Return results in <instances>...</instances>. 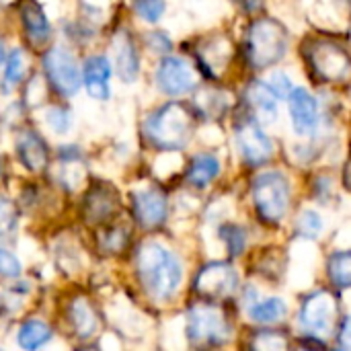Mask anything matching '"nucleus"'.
<instances>
[{"mask_svg": "<svg viewBox=\"0 0 351 351\" xmlns=\"http://www.w3.org/2000/svg\"><path fill=\"white\" fill-rule=\"evenodd\" d=\"M228 60H230V45L224 37L210 41L202 51V62L212 74H218L220 70H224Z\"/></svg>", "mask_w": 351, "mask_h": 351, "instance_id": "nucleus-22", "label": "nucleus"}, {"mask_svg": "<svg viewBox=\"0 0 351 351\" xmlns=\"http://www.w3.org/2000/svg\"><path fill=\"white\" fill-rule=\"evenodd\" d=\"M329 278L337 288H351V251L333 253L329 259Z\"/></svg>", "mask_w": 351, "mask_h": 351, "instance_id": "nucleus-23", "label": "nucleus"}, {"mask_svg": "<svg viewBox=\"0 0 351 351\" xmlns=\"http://www.w3.org/2000/svg\"><path fill=\"white\" fill-rule=\"evenodd\" d=\"M113 74L111 62L105 56H93L82 66V82L86 93L97 99L105 101L109 97V78Z\"/></svg>", "mask_w": 351, "mask_h": 351, "instance_id": "nucleus-13", "label": "nucleus"}, {"mask_svg": "<svg viewBox=\"0 0 351 351\" xmlns=\"http://www.w3.org/2000/svg\"><path fill=\"white\" fill-rule=\"evenodd\" d=\"M269 88H271V93L276 95V97H288L290 93H292V82H290V78L286 76V74H282V72H276L271 78H269V84H267Z\"/></svg>", "mask_w": 351, "mask_h": 351, "instance_id": "nucleus-34", "label": "nucleus"}, {"mask_svg": "<svg viewBox=\"0 0 351 351\" xmlns=\"http://www.w3.org/2000/svg\"><path fill=\"white\" fill-rule=\"evenodd\" d=\"M156 84H158V88H160L165 95H171V97L185 95V93H189V90L195 86L193 68L189 66L187 60L169 56V58H165V60L158 64V70H156Z\"/></svg>", "mask_w": 351, "mask_h": 351, "instance_id": "nucleus-10", "label": "nucleus"}, {"mask_svg": "<svg viewBox=\"0 0 351 351\" xmlns=\"http://www.w3.org/2000/svg\"><path fill=\"white\" fill-rule=\"evenodd\" d=\"M165 0H134V10L146 23H156L165 14Z\"/></svg>", "mask_w": 351, "mask_h": 351, "instance_id": "nucleus-27", "label": "nucleus"}, {"mask_svg": "<svg viewBox=\"0 0 351 351\" xmlns=\"http://www.w3.org/2000/svg\"><path fill=\"white\" fill-rule=\"evenodd\" d=\"M4 58H6V56H4V45H2V41H0V64L4 62Z\"/></svg>", "mask_w": 351, "mask_h": 351, "instance_id": "nucleus-39", "label": "nucleus"}, {"mask_svg": "<svg viewBox=\"0 0 351 351\" xmlns=\"http://www.w3.org/2000/svg\"><path fill=\"white\" fill-rule=\"evenodd\" d=\"M134 216L140 226L156 228L167 220V197L158 189H142L132 195Z\"/></svg>", "mask_w": 351, "mask_h": 351, "instance_id": "nucleus-12", "label": "nucleus"}, {"mask_svg": "<svg viewBox=\"0 0 351 351\" xmlns=\"http://www.w3.org/2000/svg\"><path fill=\"white\" fill-rule=\"evenodd\" d=\"M146 43H148L156 53H169V51H171V47H173L171 39H169L165 33H160V31L150 33V35L146 37Z\"/></svg>", "mask_w": 351, "mask_h": 351, "instance_id": "nucleus-35", "label": "nucleus"}, {"mask_svg": "<svg viewBox=\"0 0 351 351\" xmlns=\"http://www.w3.org/2000/svg\"><path fill=\"white\" fill-rule=\"evenodd\" d=\"M187 337L195 346H218L230 337V325L218 306L197 304L187 315Z\"/></svg>", "mask_w": 351, "mask_h": 351, "instance_id": "nucleus-5", "label": "nucleus"}, {"mask_svg": "<svg viewBox=\"0 0 351 351\" xmlns=\"http://www.w3.org/2000/svg\"><path fill=\"white\" fill-rule=\"evenodd\" d=\"M237 4H241L245 10H257L259 6H261V2L263 0H234Z\"/></svg>", "mask_w": 351, "mask_h": 351, "instance_id": "nucleus-37", "label": "nucleus"}, {"mask_svg": "<svg viewBox=\"0 0 351 351\" xmlns=\"http://www.w3.org/2000/svg\"><path fill=\"white\" fill-rule=\"evenodd\" d=\"M341 346L351 350V317L343 323V327H341Z\"/></svg>", "mask_w": 351, "mask_h": 351, "instance_id": "nucleus-36", "label": "nucleus"}, {"mask_svg": "<svg viewBox=\"0 0 351 351\" xmlns=\"http://www.w3.org/2000/svg\"><path fill=\"white\" fill-rule=\"evenodd\" d=\"M21 261L8 251V249H0V278H19L21 276Z\"/></svg>", "mask_w": 351, "mask_h": 351, "instance_id": "nucleus-31", "label": "nucleus"}, {"mask_svg": "<svg viewBox=\"0 0 351 351\" xmlns=\"http://www.w3.org/2000/svg\"><path fill=\"white\" fill-rule=\"evenodd\" d=\"M253 199L259 216L276 224L284 218L290 204V187L284 175L280 173H263L253 183Z\"/></svg>", "mask_w": 351, "mask_h": 351, "instance_id": "nucleus-4", "label": "nucleus"}, {"mask_svg": "<svg viewBox=\"0 0 351 351\" xmlns=\"http://www.w3.org/2000/svg\"><path fill=\"white\" fill-rule=\"evenodd\" d=\"M237 146L243 158L251 165H263L274 152V144L253 119H243L237 125Z\"/></svg>", "mask_w": 351, "mask_h": 351, "instance_id": "nucleus-11", "label": "nucleus"}, {"mask_svg": "<svg viewBox=\"0 0 351 351\" xmlns=\"http://www.w3.org/2000/svg\"><path fill=\"white\" fill-rule=\"evenodd\" d=\"M68 319H70V325H72L76 337H80V339L93 337L97 331V325H99L95 308L90 306V302L86 298L72 300V304L68 308Z\"/></svg>", "mask_w": 351, "mask_h": 351, "instance_id": "nucleus-18", "label": "nucleus"}, {"mask_svg": "<svg viewBox=\"0 0 351 351\" xmlns=\"http://www.w3.org/2000/svg\"><path fill=\"white\" fill-rule=\"evenodd\" d=\"M144 130L154 146L162 150H181L191 138L193 117L187 107L169 103L146 117Z\"/></svg>", "mask_w": 351, "mask_h": 351, "instance_id": "nucleus-2", "label": "nucleus"}, {"mask_svg": "<svg viewBox=\"0 0 351 351\" xmlns=\"http://www.w3.org/2000/svg\"><path fill=\"white\" fill-rule=\"evenodd\" d=\"M115 210V199L109 191L101 189L88 195L86 199V216L90 222H101L105 220L111 212Z\"/></svg>", "mask_w": 351, "mask_h": 351, "instance_id": "nucleus-25", "label": "nucleus"}, {"mask_svg": "<svg viewBox=\"0 0 351 351\" xmlns=\"http://www.w3.org/2000/svg\"><path fill=\"white\" fill-rule=\"evenodd\" d=\"M300 325L317 337H329L337 325V302L329 292L308 296L300 311Z\"/></svg>", "mask_w": 351, "mask_h": 351, "instance_id": "nucleus-8", "label": "nucleus"}, {"mask_svg": "<svg viewBox=\"0 0 351 351\" xmlns=\"http://www.w3.org/2000/svg\"><path fill=\"white\" fill-rule=\"evenodd\" d=\"M304 56L311 70L321 80H331V82L341 80L343 76H348L351 68L350 56L333 41H325V39L311 41L304 49Z\"/></svg>", "mask_w": 351, "mask_h": 351, "instance_id": "nucleus-7", "label": "nucleus"}, {"mask_svg": "<svg viewBox=\"0 0 351 351\" xmlns=\"http://www.w3.org/2000/svg\"><path fill=\"white\" fill-rule=\"evenodd\" d=\"M245 101L249 105V109L253 111V115L261 121V123H274L276 115H278V105H276V95L271 93V88L259 80L251 82L247 86L245 93Z\"/></svg>", "mask_w": 351, "mask_h": 351, "instance_id": "nucleus-17", "label": "nucleus"}, {"mask_svg": "<svg viewBox=\"0 0 351 351\" xmlns=\"http://www.w3.org/2000/svg\"><path fill=\"white\" fill-rule=\"evenodd\" d=\"M113 49H115V72L123 82H136L138 72H140V58L136 51L134 41L130 39L128 33H119L113 39Z\"/></svg>", "mask_w": 351, "mask_h": 351, "instance_id": "nucleus-16", "label": "nucleus"}, {"mask_svg": "<svg viewBox=\"0 0 351 351\" xmlns=\"http://www.w3.org/2000/svg\"><path fill=\"white\" fill-rule=\"evenodd\" d=\"M16 341H19V348H23V350H39L51 341V329L43 321L31 319V321L21 325V329L16 333Z\"/></svg>", "mask_w": 351, "mask_h": 351, "instance_id": "nucleus-21", "label": "nucleus"}, {"mask_svg": "<svg viewBox=\"0 0 351 351\" xmlns=\"http://www.w3.org/2000/svg\"><path fill=\"white\" fill-rule=\"evenodd\" d=\"M220 173V162L214 154H197L193 156V160L189 162L187 169V181L197 187L204 189L206 185H210Z\"/></svg>", "mask_w": 351, "mask_h": 351, "instance_id": "nucleus-20", "label": "nucleus"}, {"mask_svg": "<svg viewBox=\"0 0 351 351\" xmlns=\"http://www.w3.org/2000/svg\"><path fill=\"white\" fill-rule=\"evenodd\" d=\"M27 70V60H25V51L23 49H12V53L6 58V70H4V78L10 84H19L25 76Z\"/></svg>", "mask_w": 351, "mask_h": 351, "instance_id": "nucleus-26", "label": "nucleus"}, {"mask_svg": "<svg viewBox=\"0 0 351 351\" xmlns=\"http://www.w3.org/2000/svg\"><path fill=\"white\" fill-rule=\"evenodd\" d=\"M220 234H222L230 255H241L243 253V249H245V232L239 226H224Z\"/></svg>", "mask_w": 351, "mask_h": 351, "instance_id": "nucleus-29", "label": "nucleus"}, {"mask_svg": "<svg viewBox=\"0 0 351 351\" xmlns=\"http://www.w3.org/2000/svg\"><path fill=\"white\" fill-rule=\"evenodd\" d=\"M290 115L298 134H311L319 121V107L313 95L304 88H292L290 93Z\"/></svg>", "mask_w": 351, "mask_h": 351, "instance_id": "nucleus-14", "label": "nucleus"}, {"mask_svg": "<svg viewBox=\"0 0 351 351\" xmlns=\"http://www.w3.org/2000/svg\"><path fill=\"white\" fill-rule=\"evenodd\" d=\"M239 286L237 271L226 263H210L195 278V292L208 300L230 296Z\"/></svg>", "mask_w": 351, "mask_h": 351, "instance_id": "nucleus-9", "label": "nucleus"}, {"mask_svg": "<svg viewBox=\"0 0 351 351\" xmlns=\"http://www.w3.org/2000/svg\"><path fill=\"white\" fill-rule=\"evenodd\" d=\"M253 346L265 351L286 350V348H288V341L284 339V335H282V333H259V335H257V339L253 341Z\"/></svg>", "mask_w": 351, "mask_h": 351, "instance_id": "nucleus-33", "label": "nucleus"}, {"mask_svg": "<svg viewBox=\"0 0 351 351\" xmlns=\"http://www.w3.org/2000/svg\"><path fill=\"white\" fill-rule=\"evenodd\" d=\"M298 230L302 237L306 239H315L321 230H323V220L317 212H302L298 218Z\"/></svg>", "mask_w": 351, "mask_h": 351, "instance_id": "nucleus-28", "label": "nucleus"}, {"mask_svg": "<svg viewBox=\"0 0 351 351\" xmlns=\"http://www.w3.org/2000/svg\"><path fill=\"white\" fill-rule=\"evenodd\" d=\"M43 70L47 74L49 84L60 95L72 97L78 93L80 84H82V72H80L76 58L66 47H62V45L51 47L43 56Z\"/></svg>", "mask_w": 351, "mask_h": 351, "instance_id": "nucleus-6", "label": "nucleus"}, {"mask_svg": "<svg viewBox=\"0 0 351 351\" xmlns=\"http://www.w3.org/2000/svg\"><path fill=\"white\" fill-rule=\"evenodd\" d=\"M21 21H23L27 35L35 43H43L51 33V25H49L43 8L37 2H25L21 6Z\"/></svg>", "mask_w": 351, "mask_h": 351, "instance_id": "nucleus-19", "label": "nucleus"}, {"mask_svg": "<svg viewBox=\"0 0 351 351\" xmlns=\"http://www.w3.org/2000/svg\"><path fill=\"white\" fill-rule=\"evenodd\" d=\"M343 181H346V187L351 191V160L348 162V167H346V175H343Z\"/></svg>", "mask_w": 351, "mask_h": 351, "instance_id": "nucleus-38", "label": "nucleus"}, {"mask_svg": "<svg viewBox=\"0 0 351 351\" xmlns=\"http://www.w3.org/2000/svg\"><path fill=\"white\" fill-rule=\"evenodd\" d=\"M286 304L280 298H269L265 302H259L251 308V319L261 325H274L280 323L286 315Z\"/></svg>", "mask_w": 351, "mask_h": 351, "instance_id": "nucleus-24", "label": "nucleus"}, {"mask_svg": "<svg viewBox=\"0 0 351 351\" xmlns=\"http://www.w3.org/2000/svg\"><path fill=\"white\" fill-rule=\"evenodd\" d=\"M138 278L146 294L156 302L171 300L183 280L179 259L158 243H146L138 251Z\"/></svg>", "mask_w": 351, "mask_h": 351, "instance_id": "nucleus-1", "label": "nucleus"}, {"mask_svg": "<svg viewBox=\"0 0 351 351\" xmlns=\"http://www.w3.org/2000/svg\"><path fill=\"white\" fill-rule=\"evenodd\" d=\"M45 117H47V125L56 134H66L70 130V113L64 107H51Z\"/></svg>", "mask_w": 351, "mask_h": 351, "instance_id": "nucleus-30", "label": "nucleus"}, {"mask_svg": "<svg viewBox=\"0 0 351 351\" xmlns=\"http://www.w3.org/2000/svg\"><path fill=\"white\" fill-rule=\"evenodd\" d=\"M16 154L21 158V162L25 165V169L39 173L47 167L49 162V150L47 144L43 142V138L35 132H23L21 138L16 140Z\"/></svg>", "mask_w": 351, "mask_h": 351, "instance_id": "nucleus-15", "label": "nucleus"}, {"mask_svg": "<svg viewBox=\"0 0 351 351\" xmlns=\"http://www.w3.org/2000/svg\"><path fill=\"white\" fill-rule=\"evenodd\" d=\"M16 226V210L10 199L0 195V234L10 232Z\"/></svg>", "mask_w": 351, "mask_h": 351, "instance_id": "nucleus-32", "label": "nucleus"}, {"mask_svg": "<svg viewBox=\"0 0 351 351\" xmlns=\"http://www.w3.org/2000/svg\"><path fill=\"white\" fill-rule=\"evenodd\" d=\"M288 49V31L271 19L255 21L247 33V58L255 68H267Z\"/></svg>", "mask_w": 351, "mask_h": 351, "instance_id": "nucleus-3", "label": "nucleus"}]
</instances>
